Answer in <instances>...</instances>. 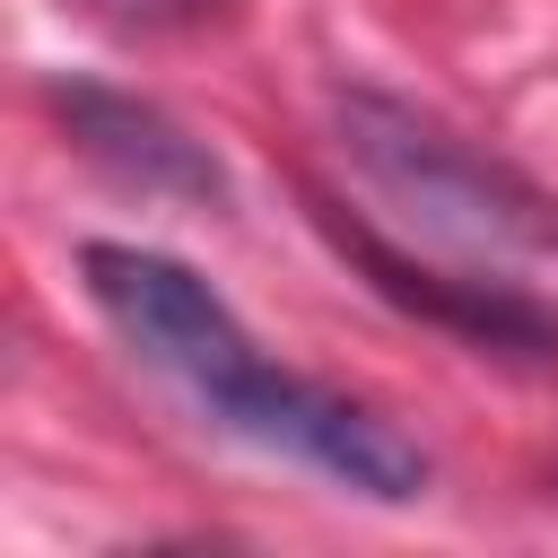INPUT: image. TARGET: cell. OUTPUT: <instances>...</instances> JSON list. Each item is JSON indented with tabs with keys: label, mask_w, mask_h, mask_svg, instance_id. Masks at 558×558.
Instances as JSON below:
<instances>
[{
	"label": "cell",
	"mask_w": 558,
	"mask_h": 558,
	"mask_svg": "<svg viewBox=\"0 0 558 558\" xmlns=\"http://www.w3.org/2000/svg\"><path fill=\"white\" fill-rule=\"evenodd\" d=\"M78 270H87V296L96 314L227 436L262 445V453H288L357 497H384V506H410L427 497V453L366 401L314 384V375H288L253 349V331L235 323V305L174 253L157 244H78Z\"/></svg>",
	"instance_id": "6da1fadb"
},
{
	"label": "cell",
	"mask_w": 558,
	"mask_h": 558,
	"mask_svg": "<svg viewBox=\"0 0 558 558\" xmlns=\"http://www.w3.org/2000/svg\"><path fill=\"white\" fill-rule=\"evenodd\" d=\"M340 148L375 192H392L427 235L462 253H558V209L523 174L488 166L392 96H340Z\"/></svg>",
	"instance_id": "7a4b0ae2"
},
{
	"label": "cell",
	"mask_w": 558,
	"mask_h": 558,
	"mask_svg": "<svg viewBox=\"0 0 558 558\" xmlns=\"http://www.w3.org/2000/svg\"><path fill=\"white\" fill-rule=\"evenodd\" d=\"M323 227L340 235V253H349L392 305H410V314H427V323H445V331H462V340H480V349H523V357H549V349H558V314L532 305L514 279L427 270L418 253H401V244H384L375 227H349V218H331V209H323Z\"/></svg>",
	"instance_id": "3957f363"
},
{
	"label": "cell",
	"mask_w": 558,
	"mask_h": 558,
	"mask_svg": "<svg viewBox=\"0 0 558 558\" xmlns=\"http://www.w3.org/2000/svg\"><path fill=\"white\" fill-rule=\"evenodd\" d=\"M52 105H61L70 140H78L113 183H140V192H157V201H218V166H209V148L183 140L157 105L113 96V87H87V78L52 87Z\"/></svg>",
	"instance_id": "277c9868"
},
{
	"label": "cell",
	"mask_w": 558,
	"mask_h": 558,
	"mask_svg": "<svg viewBox=\"0 0 558 558\" xmlns=\"http://www.w3.org/2000/svg\"><path fill=\"white\" fill-rule=\"evenodd\" d=\"M122 9H192V0H122Z\"/></svg>",
	"instance_id": "5b68a950"
}]
</instances>
